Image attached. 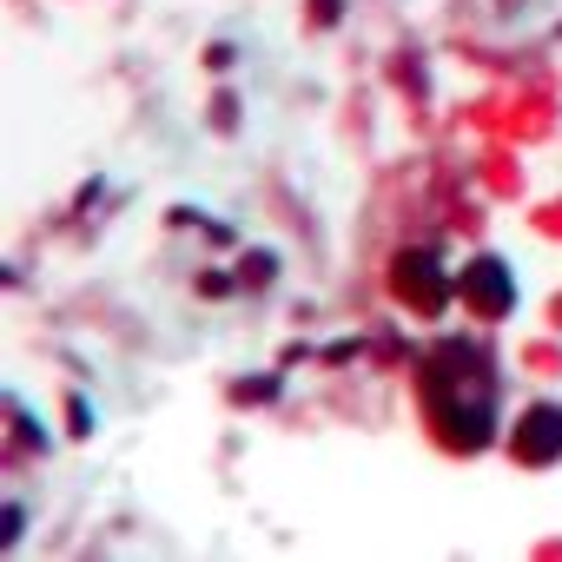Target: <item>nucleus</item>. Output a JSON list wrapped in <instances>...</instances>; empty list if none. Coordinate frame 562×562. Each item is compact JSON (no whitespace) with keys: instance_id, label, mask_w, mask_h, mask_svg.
Returning a JSON list of instances; mask_svg holds the SVG:
<instances>
[{"instance_id":"obj_1","label":"nucleus","mask_w":562,"mask_h":562,"mask_svg":"<svg viewBox=\"0 0 562 562\" xmlns=\"http://www.w3.org/2000/svg\"><path fill=\"white\" fill-rule=\"evenodd\" d=\"M417 390H424V411L450 450H484L497 437V371L470 338H444L424 358Z\"/></svg>"},{"instance_id":"obj_2","label":"nucleus","mask_w":562,"mask_h":562,"mask_svg":"<svg viewBox=\"0 0 562 562\" xmlns=\"http://www.w3.org/2000/svg\"><path fill=\"white\" fill-rule=\"evenodd\" d=\"M390 291H397V304H404V311H424V317H437L450 304V278H444L437 252H417V246L390 259Z\"/></svg>"},{"instance_id":"obj_5","label":"nucleus","mask_w":562,"mask_h":562,"mask_svg":"<svg viewBox=\"0 0 562 562\" xmlns=\"http://www.w3.org/2000/svg\"><path fill=\"white\" fill-rule=\"evenodd\" d=\"M0 542H21V503H8V516H0Z\"/></svg>"},{"instance_id":"obj_3","label":"nucleus","mask_w":562,"mask_h":562,"mask_svg":"<svg viewBox=\"0 0 562 562\" xmlns=\"http://www.w3.org/2000/svg\"><path fill=\"white\" fill-rule=\"evenodd\" d=\"M510 450H516V463H529V470L562 463V411H555V404H529L523 424H516V437H510Z\"/></svg>"},{"instance_id":"obj_4","label":"nucleus","mask_w":562,"mask_h":562,"mask_svg":"<svg viewBox=\"0 0 562 562\" xmlns=\"http://www.w3.org/2000/svg\"><path fill=\"white\" fill-rule=\"evenodd\" d=\"M463 304H470L476 317H510V304H516L510 265H503V259H476V265L463 272Z\"/></svg>"}]
</instances>
